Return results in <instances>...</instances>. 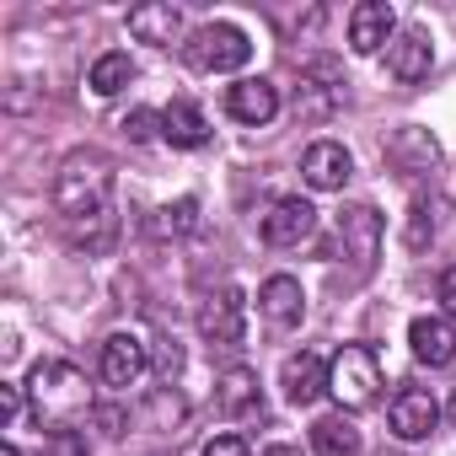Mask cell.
<instances>
[{
  "label": "cell",
  "instance_id": "cell-1",
  "mask_svg": "<svg viewBox=\"0 0 456 456\" xmlns=\"http://www.w3.org/2000/svg\"><path fill=\"white\" fill-rule=\"evenodd\" d=\"M54 209L65 220H86L97 209H113V156H102L97 145L70 151L54 167Z\"/></svg>",
  "mask_w": 456,
  "mask_h": 456
},
{
  "label": "cell",
  "instance_id": "cell-2",
  "mask_svg": "<svg viewBox=\"0 0 456 456\" xmlns=\"http://www.w3.org/2000/svg\"><path fill=\"white\" fill-rule=\"evenodd\" d=\"M22 387H28L33 419H38L44 429H60V424H70L81 408H97L92 392H86V376H81L70 360H38Z\"/></svg>",
  "mask_w": 456,
  "mask_h": 456
},
{
  "label": "cell",
  "instance_id": "cell-3",
  "mask_svg": "<svg viewBox=\"0 0 456 456\" xmlns=\"http://www.w3.org/2000/svg\"><path fill=\"white\" fill-rule=\"evenodd\" d=\"M333 264H349L354 274H370L381 258V215L370 204H344L333 215V237L322 248Z\"/></svg>",
  "mask_w": 456,
  "mask_h": 456
},
{
  "label": "cell",
  "instance_id": "cell-4",
  "mask_svg": "<svg viewBox=\"0 0 456 456\" xmlns=\"http://www.w3.org/2000/svg\"><path fill=\"white\" fill-rule=\"evenodd\" d=\"M183 60L199 70V76H232L253 60V38L237 28V22H204L188 33L183 44Z\"/></svg>",
  "mask_w": 456,
  "mask_h": 456
},
{
  "label": "cell",
  "instance_id": "cell-5",
  "mask_svg": "<svg viewBox=\"0 0 456 456\" xmlns=\"http://www.w3.org/2000/svg\"><path fill=\"white\" fill-rule=\"evenodd\" d=\"M328 392L338 397L344 413L370 408V403L381 397V360H376V349H365V344H344V349L328 360Z\"/></svg>",
  "mask_w": 456,
  "mask_h": 456
},
{
  "label": "cell",
  "instance_id": "cell-6",
  "mask_svg": "<svg viewBox=\"0 0 456 456\" xmlns=\"http://www.w3.org/2000/svg\"><path fill=\"white\" fill-rule=\"evenodd\" d=\"M344 102H349V81H344V70H338L328 54L306 60V65H301V86H296V118H306V124H328Z\"/></svg>",
  "mask_w": 456,
  "mask_h": 456
},
{
  "label": "cell",
  "instance_id": "cell-7",
  "mask_svg": "<svg viewBox=\"0 0 456 456\" xmlns=\"http://www.w3.org/2000/svg\"><path fill=\"white\" fill-rule=\"evenodd\" d=\"M199 338L209 349H237L248 338V296L237 285H220L199 306Z\"/></svg>",
  "mask_w": 456,
  "mask_h": 456
},
{
  "label": "cell",
  "instance_id": "cell-8",
  "mask_svg": "<svg viewBox=\"0 0 456 456\" xmlns=\"http://www.w3.org/2000/svg\"><path fill=\"white\" fill-rule=\"evenodd\" d=\"M151 365V344L140 333H108L102 338V354H97V376L113 387V392H129Z\"/></svg>",
  "mask_w": 456,
  "mask_h": 456
},
{
  "label": "cell",
  "instance_id": "cell-9",
  "mask_svg": "<svg viewBox=\"0 0 456 456\" xmlns=\"http://www.w3.org/2000/svg\"><path fill=\"white\" fill-rule=\"evenodd\" d=\"M258 232H264L269 248H301V242L317 237V209H312L301 193H296V199H274Z\"/></svg>",
  "mask_w": 456,
  "mask_h": 456
},
{
  "label": "cell",
  "instance_id": "cell-10",
  "mask_svg": "<svg viewBox=\"0 0 456 456\" xmlns=\"http://www.w3.org/2000/svg\"><path fill=\"white\" fill-rule=\"evenodd\" d=\"M387 424H392V435L397 440H429L435 435V424H440V403L424 392V387H403L392 403H387Z\"/></svg>",
  "mask_w": 456,
  "mask_h": 456
},
{
  "label": "cell",
  "instance_id": "cell-11",
  "mask_svg": "<svg viewBox=\"0 0 456 456\" xmlns=\"http://www.w3.org/2000/svg\"><path fill=\"white\" fill-rule=\"evenodd\" d=\"M349 177H354V156H349L338 140H317V145H306V156H301V183H306V188H317V193H338Z\"/></svg>",
  "mask_w": 456,
  "mask_h": 456
},
{
  "label": "cell",
  "instance_id": "cell-12",
  "mask_svg": "<svg viewBox=\"0 0 456 456\" xmlns=\"http://www.w3.org/2000/svg\"><path fill=\"white\" fill-rule=\"evenodd\" d=\"M129 38L134 44H156V49H183V12L172 6V0H145V6L129 12Z\"/></svg>",
  "mask_w": 456,
  "mask_h": 456
},
{
  "label": "cell",
  "instance_id": "cell-13",
  "mask_svg": "<svg viewBox=\"0 0 456 456\" xmlns=\"http://www.w3.org/2000/svg\"><path fill=\"white\" fill-rule=\"evenodd\" d=\"M387 161H392L397 172H408V177H429V172L440 167V145H435V134H429V129L403 124V129L387 140Z\"/></svg>",
  "mask_w": 456,
  "mask_h": 456
},
{
  "label": "cell",
  "instance_id": "cell-14",
  "mask_svg": "<svg viewBox=\"0 0 456 456\" xmlns=\"http://www.w3.org/2000/svg\"><path fill=\"white\" fill-rule=\"evenodd\" d=\"M280 387H285V403L312 408V403L328 392V360H322V354H312V349L290 354V360L280 365Z\"/></svg>",
  "mask_w": 456,
  "mask_h": 456
},
{
  "label": "cell",
  "instance_id": "cell-15",
  "mask_svg": "<svg viewBox=\"0 0 456 456\" xmlns=\"http://www.w3.org/2000/svg\"><path fill=\"white\" fill-rule=\"evenodd\" d=\"M397 38V17L387 0H360V6L349 12V49L354 54H376Z\"/></svg>",
  "mask_w": 456,
  "mask_h": 456
},
{
  "label": "cell",
  "instance_id": "cell-16",
  "mask_svg": "<svg viewBox=\"0 0 456 456\" xmlns=\"http://www.w3.org/2000/svg\"><path fill=\"white\" fill-rule=\"evenodd\" d=\"M225 113H232L237 124H269L274 113H280V86L274 81H264V76H242L232 92H225Z\"/></svg>",
  "mask_w": 456,
  "mask_h": 456
},
{
  "label": "cell",
  "instance_id": "cell-17",
  "mask_svg": "<svg viewBox=\"0 0 456 456\" xmlns=\"http://www.w3.org/2000/svg\"><path fill=\"white\" fill-rule=\"evenodd\" d=\"M408 349H413V360L429 365V370L451 365V360H456V328H451V317H413V322H408Z\"/></svg>",
  "mask_w": 456,
  "mask_h": 456
},
{
  "label": "cell",
  "instance_id": "cell-18",
  "mask_svg": "<svg viewBox=\"0 0 456 456\" xmlns=\"http://www.w3.org/2000/svg\"><path fill=\"white\" fill-rule=\"evenodd\" d=\"M429 65H435L429 33H424V28H397V38L387 44V70H392L397 81H424Z\"/></svg>",
  "mask_w": 456,
  "mask_h": 456
},
{
  "label": "cell",
  "instance_id": "cell-19",
  "mask_svg": "<svg viewBox=\"0 0 456 456\" xmlns=\"http://www.w3.org/2000/svg\"><path fill=\"white\" fill-rule=\"evenodd\" d=\"M258 312L274 322V328H296L306 317V290L296 274H269L264 290H258Z\"/></svg>",
  "mask_w": 456,
  "mask_h": 456
},
{
  "label": "cell",
  "instance_id": "cell-20",
  "mask_svg": "<svg viewBox=\"0 0 456 456\" xmlns=\"http://www.w3.org/2000/svg\"><path fill=\"white\" fill-rule=\"evenodd\" d=\"M215 408H220L225 419L258 413V408H264V387H258V370H248V365H232V370H220V381H215Z\"/></svg>",
  "mask_w": 456,
  "mask_h": 456
},
{
  "label": "cell",
  "instance_id": "cell-21",
  "mask_svg": "<svg viewBox=\"0 0 456 456\" xmlns=\"http://www.w3.org/2000/svg\"><path fill=\"white\" fill-rule=\"evenodd\" d=\"M161 140L177 145V151H199V145H209V118L188 97H177V102L161 108Z\"/></svg>",
  "mask_w": 456,
  "mask_h": 456
},
{
  "label": "cell",
  "instance_id": "cell-22",
  "mask_svg": "<svg viewBox=\"0 0 456 456\" xmlns=\"http://www.w3.org/2000/svg\"><path fill=\"white\" fill-rule=\"evenodd\" d=\"M360 424L338 408V413H322L317 424H312V451L317 456H360Z\"/></svg>",
  "mask_w": 456,
  "mask_h": 456
},
{
  "label": "cell",
  "instance_id": "cell-23",
  "mask_svg": "<svg viewBox=\"0 0 456 456\" xmlns=\"http://www.w3.org/2000/svg\"><path fill=\"white\" fill-rule=\"evenodd\" d=\"M65 232H70V242H76L81 253H108L113 237H118V215H113V209H97V215H86V220H65Z\"/></svg>",
  "mask_w": 456,
  "mask_h": 456
},
{
  "label": "cell",
  "instance_id": "cell-24",
  "mask_svg": "<svg viewBox=\"0 0 456 456\" xmlns=\"http://www.w3.org/2000/svg\"><path fill=\"white\" fill-rule=\"evenodd\" d=\"M183 419H188V403H183L172 387H156L151 403H145V413H140V424H145V429H161V435H177Z\"/></svg>",
  "mask_w": 456,
  "mask_h": 456
},
{
  "label": "cell",
  "instance_id": "cell-25",
  "mask_svg": "<svg viewBox=\"0 0 456 456\" xmlns=\"http://www.w3.org/2000/svg\"><path fill=\"white\" fill-rule=\"evenodd\" d=\"M193 232H199V199H177L151 215V237H193Z\"/></svg>",
  "mask_w": 456,
  "mask_h": 456
},
{
  "label": "cell",
  "instance_id": "cell-26",
  "mask_svg": "<svg viewBox=\"0 0 456 456\" xmlns=\"http://www.w3.org/2000/svg\"><path fill=\"white\" fill-rule=\"evenodd\" d=\"M129 81H134V60H129V54H102V60L92 65V76H86V86H92L97 97H118Z\"/></svg>",
  "mask_w": 456,
  "mask_h": 456
},
{
  "label": "cell",
  "instance_id": "cell-27",
  "mask_svg": "<svg viewBox=\"0 0 456 456\" xmlns=\"http://www.w3.org/2000/svg\"><path fill=\"white\" fill-rule=\"evenodd\" d=\"M151 365H156V376H161V381H167V387H172V381H177V376H183V344H177V338H167V333H161V338H156V344H151Z\"/></svg>",
  "mask_w": 456,
  "mask_h": 456
},
{
  "label": "cell",
  "instance_id": "cell-28",
  "mask_svg": "<svg viewBox=\"0 0 456 456\" xmlns=\"http://www.w3.org/2000/svg\"><path fill=\"white\" fill-rule=\"evenodd\" d=\"M44 456H92V445L81 429L60 424V429H44Z\"/></svg>",
  "mask_w": 456,
  "mask_h": 456
},
{
  "label": "cell",
  "instance_id": "cell-29",
  "mask_svg": "<svg viewBox=\"0 0 456 456\" xmlns=\"http://www.w3.org/2000/svg\"><path fill=\"white\" fill-rule=\"evenodd\" d=\"M435 209H440V204H424V199L413 204V220H408V248L435 242V225H440V220H435Z\"/></svg>",
  "mask_w": 456,
  "mask_h": 456
},
{
  "label": "cell",
  "instance_id": "cell-30",
  "mask_svg": "<svg viewBox=\"0 0 456 456\" xmlns=\"http://www.w3.org/2000/svg\"><path fill=\"white\" fill-rule=\"evenodd\" d=\"M124 134H129V140H140V145H145V140H156V134H161V113H156V108H134V113L124 118Z\"/></svg>",
  "mask_w": 456,
  "mask_h": 456
},
{
  "label": "cell",
  "instance_id": "cell-31",
  "mask_svg": "<svg viewBox=\"0 0 456 456\" xmlns=\"http://www.w3.org/2000/svg\"><path fill=\"white\" fill-rule=\"evenodd\" d=\"M22 403H28V387L22 381H0V419L17 424L22 419Z\"/></svg>",
  "mask_w": 456,
  "mask_h": 456
},
{
  "label": "cell",
  "instance_id": "cell-32",
  "mask_svg": "<svg viewBox=\"0 0 456 456\" xmlns=\"http://www.w3.org/2000/svg\"><path fill=\"white\" fill-rule=\"evenodd\" d=\"M92 419L102 424V435H113V440H124V429H129V413L124 408H108V403H97L92 408Z\"/></svg>",
  "mask_w": 456,
  "mask_h": 456
},
{
  "label": "cell",
  "instance_id": "cell-33",
  "mask_svg": "<svg viewBox=\"0 0 456 456\" xmlns=\"http://www.w3.org/2000/svg\"><path fill=\"white\" fill-rule=\"evenodd\" d=\"M204 456H253V445H248L242 435H215V440L204 445Z\"/></svg>",
  "mask_w": 456,
  "mask_h": 456
},
{
  "label": "cell",
  "instance_id": "cell-34",
  "mask_svg": "<svg viewBox=\"0 0 456 456\" xmlns=\"http://www.w3.org/2000/svg\"><path fill=\"white\" fill-rule=\"evenodd\" d=\"M440 306H445V317H456V269L440 274Z\"/></svg>",
  "mask_w": 456,
  "mask_h": 456
},
{
  "label": "cell",
  "instance_id": "cell-35",
  "mask_svg": "<svg viewBox=\"0 0 456 456\" xmlns=\"http://www.w3.org/2000/svg\"><path fill=\"white\" fill-rule=\"evenodd\" d=\"M258 456H301V445H264Z\"/></svg>",
  "mask_w": 456,
  "mask_h": 456
},
{
  "label": "cell",
  "instance_id": "cell-36",
  "mask_svg": "<svg viewBox=\"0 0 456 456\" xmlns=\"http://www.w3.org/2000/svg\"><path fill=\"white\" fill-rule=\"evenodd\" d=\"M445 419H451V429H456V392H451V403H445Z\"/></svg>",
  "mask_w": 456,
  "mask_h": 456
},
{
  "label": "cell",
  "instance_id": "cell-37",
  "mask_svg": "<svg viewBox=\"0 0 456 456\" xmlns=\"http://www.w3.org/2000/svg\"><path fill=\"white\" fill-rule=\"evenodd\" d=\"M0 456H22V451H17V445H12V440H6V445H0Z\"/></svg>",
  "mask_w": 456,
  "mask_h": 456
}]
</instances>
